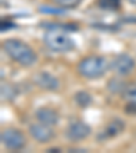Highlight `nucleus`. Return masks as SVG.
<instances>
[{"label": "nucleus", "mask_w": 136, "mask_h": 153, "mask_svg": "<svg viewBox=\"0 0 136 153\" xmlns=\"http://www.w3.org/2000/svg\"><path fill=\"white\" fill-rule=\"evenodd\" d=\"M3 51L7 56L22 67H32L37 63L38 56L29 44L18 38H7L3 41Z\"/></svg>", "instance_id": "obj_1"}, {"label": "nucleus", "mask_w": 136, "mask_h": 153, "mask_svg": "<svg viewBox=\"0 0 136 153\" xmlns=\"http://www.w3.org/2000/svg\"><path fill=\"white\" fill-rule=\"evenodd\" d=\"M108 68V60L102 56H86L78 63V73L86 79H98Z\"/></svg>", "instance_id": "obj_2"}, {"label": "nucleus", "mask_w": 136, "mask_h": 153, "mask_svg": "<svg viewBox=\"0 0 136 153\" xmlns=\"http://www.w3.org/2000/svg\"><path fill=\"white\" fill-rule=\"evenodd\" d=\"M44 42L51 51L64 53V52H70L75 48V41L67 33L61 30H52L49 29L44 34Z\"/></svg>", "instance_id": "obj_3"}, {"label": "nucleus", "mask_w": 136, "mask_h": 153, "mask_svg": "<svg viewBox=\"0 0 136 153\" xmlns=\"http://www.w3.org/2000/svg\"><path fill=\"white\" fill-rule=\"evenodd\" d=\"M1 145L8 150H21L26 146L25 134L18 128H4L0 134Z\"/></svg>", "instance_id": "obj_4"}, {"label": "nucleus", "mask_w": 136, "mask_h": 153, "mask_svg": "<svg viewBox=\"0 0 136 153\" xmlns=\"http://www.w3.org/2000/svg\"><path fill=\"white\" fill-rule=\"evenodd\" d=\"M52 127H53V126L37 122V123H33L29 126V133H30V135H32L37 142L48 143L54 138V131Z\"/></svg>", "instance_id": "obj_5"}, {"label": "nucleus", "mask_w": 136, "mask_h": 153, "mask_svg": "<svg viewBox=\"0 0 136 153\" xmlns=\"http://www.w3.org/2000/svg\"><path fill=\"white\" fill-rule=\"evenodd\" d=\"M90 134H91V127L82 120H75L70 123L65 130V137L70 141H74V142L86 140Z\"/></svg>", "instance_id": "obj_6"}, {"label": "nucleus", "mask_w": 136, "mask_h": 153, "mask_svg": "<svg viewBox=\"0 0 136 153\" xmlns=\"http://www.w3.org/2000/svg\"><path fill=\"white\" fill-rule=\"evenodd\" d=\"M135 59L129 53H118L112 60L110 68L118 75H128L135 68Z\"/></svg>", "instance_id": "obj_7"}, {"label": "nucleus", "mask_w": 136, "mask_h": 153, "mask_svg": "<svg viewBox=\"0 0 136 153\" xmlns=\"http://www.w3.org/2000/svg\"><path fill=\"white\" fill-rule=\"evenodd\" d=\"M33 82L40 89L46 90V92H56L60 88V81L57 79L53 74L48 73V71H40V73L34 74Z\"/></svg>", "instance_id": "obj_8"}, {"label": "nucleus", "mask_w": 136, "mask_h": 153, "mask_svg": "<svg viewBox=\"0 0 136 153\" xmlns=\"http://www.w3.org/2000/svg\"><path fill=\"white\" fill-rule=\"evenodd\" d=\"M37 122H41V123L49 124V126H56L60 120V115L56 109L49 108V107H41L38 108L34 114Z\"/></svg>", "instance_id": "obj_9"}, {"label": "nucleus", "mask_w": 136, "mask_h": 153, "mask_svg": "<svg viewBox=\"0 0 136 153\" xmlns=\"http://www.w3.org/2000/svg\"><path fill=\"white\" fill-rule=\"evenodd\" d=\"M75 101L78 102L80 107H87V105L91 104L93 99H91V96H90L87 92H83L82 90V92L75 93Z\"/></svg>", "instance_id": "obj_10"}, {"label": "nucleus", "mask_w": 136, "mask_h": 153, "mask_svg": "<svg viewBox=\"0 0 136 153\" xmlns=\"http://www.w3.org/2000/svg\"><path fill=\"white\" fill-rule=\"evenodd\" d=\"M124 99L127 100V101H129L131 104H136V85L125 89V92H124Z\"/></svg>", "instance_id": "obj_11"}, {"label": "nucleus", "mask_w": 136, "mask_h": 153, "mask_svg": "<svg viewBox=\"0 0 136 153\" xmlns=\"http://www.w3.org/2000/svg\"><path fill=\"white\" fill-rule=\"evenodd\" d=\"M99 4L105 8H116L118 6V0H101Z\"/></svg>", "instance_id": "obj_12"}, {"label": "nucleus", "mask_w": 136, "mask_h": 153, "mask_svg": "<svg viewBox=\"0 0 136 153\" xmlns=\"http://www.w3.org/2000/svg\"><path fill=\"white\" fill-rule=\"evenodd\" d=\"M53 1L61 7H72V6H75L79 0H53Z\"/></svg>", "instance_id": "obj_13"}, {"label": "nucleus", "mask_w": 136, "mask_h": 153, "mask_svg": "<svg viewBox=\"0 0 136 153\" xmlns=\"http://www.w3.org/2000/svg\"><path fill=\"white\" fill-rule=\"evenodd\" d=\"M131 4H133V6H136V0H128Z\"/></svg>", "instance_id": "obj_14"}]
</instances>
